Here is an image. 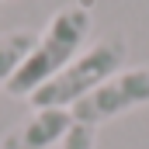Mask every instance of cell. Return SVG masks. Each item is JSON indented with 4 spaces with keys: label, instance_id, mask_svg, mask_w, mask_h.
Returning a JSON list of instances; mask_svg holds the SVG:
<instances>
[{
    "label": "cell",
    "instance_id": "6da1fadb",
    "mask_svg": "<svg viewBox=\"0 0 149 149\" xmlns=\"http://www.w3.org/2000/svg\"><path fill=\"white\" fill-rule=\"evenodd\" d=\"M94 28V0H73L52 14L45 31L35 38V49L21 63V70L7 83L10 97H31L42 83H49L59 70H66L76 56L83 52L87 38Z\"/></svg>",
    "mask_w": 149,
    "mask_h": 149
},
{
    "label": "cell",
    "instance_id": "7a4b0ae2",
    "mask_svg": "<svg viewBox=\"0 0 149 149\" xmlns=\"http://www.w3.org/2000/svg\"><path fill=\"white\" fill-rule=\"evenodd\" d=\"M125 56H128V42H125L121 35L97 38L90 49H83V52L76 56L66 70H59L49 83H42L35 94L28 97L31 108H35V111H38V108L73 111L87 94H94L104 80H111V76L121 70Z\"/></svg>",
    "mask_w": 149,
    "mask_h": 149
},
{
    "label": "cell",
    "instance_id": "3957f363",
    "mask_svg": "<svg viewBox=\"0 0 149 149\" xmlns=\"http://www.w3.org/2000/svg\"><path fill=\"white\" fill-rule=\"evenodd\" d=\"M149 108V66H132V70H118L111 80H104L94 94H87L73 111V121L83 128H101L121 114Z\"/></svg>",
    "mask_w": 149,
    "mask_h": 149
},
{
    "label": "cell",
    "instance_id": "277c9868",
    "mask_svg": "<svg viewBox=\"0 0 149 149\" xmlns=\"http://www.w3.org/2000/svg\"><path fill=\"white\" fill-rule=\"evenodd\" d=\"M73 128V114L59 108H38L0 135V149H52Z\"/></svg>",
    "mask_w": 149,
    "mask_h": 149
},
{
    "label": "cell",
    "instance_id": "5b68a950",
    "mask_svg": "<svg viewBox=\"0 0 149 149\" xmlns=\"http://www.w3.org/2000/svg\"><path fill=\"white\" fill-rule=\"evenodd\" d=\"M35 31L28 28H17L10 35L0 38V90H7V83L14 80V73L21 70V63L28 59V52L35 49Z\"/></svg>",
    "mask_w": 149,
    "mask_h": 149
},
{
    "label": "cell",
    "instance_id": "8992f818",
    "mask_svg": "<svg viewBox=\"0 0 149 149\" xmlns=\"http://www.w3.org/2000/svg\"><path fill=\"white\" fill-rule=\"evenodd\" d=\"M59 149H97V132H94V128H83V125L73 121V128L63 135Z\"/></svg>",
    "mask_w": 149,
    "mask_h": 149
},
{
    "label": "cell",
    "instance_id": "52a82bcc",
    "mask_svg": "<svg viewBox=\"0 0 149 149\" xmlns=\"http://www.w3.org/2000/svg\"><path fill=\"white\" fill-rule=\"evenodd\" d=\"M0 7H3V0H0Z\"/></svg>",
    "mask_w": 149,
    "mask_h": 149
}]
</instances>
